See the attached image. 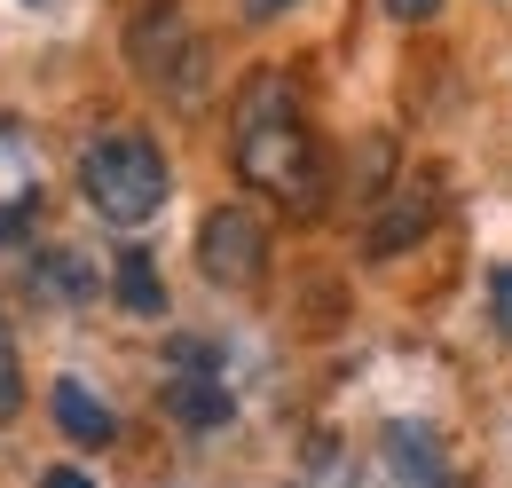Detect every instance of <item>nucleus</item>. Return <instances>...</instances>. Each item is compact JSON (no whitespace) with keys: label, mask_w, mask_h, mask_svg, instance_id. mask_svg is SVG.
Here are the masks:
<instances>
[{"label":"nucleus","mask_w":512,"mask_h":488,"mask_svg":"<svg viewBox=\"0 0 512 488\" xmlns=\"http://www.w3.org/2000/svg\"><path fill=\"white\" fill-rule=\"evenodd\" d=\"M386 16H402V24H426V16H442V0H386Z\"/></svg>","instance_id":"obj_14"},{"label":"nucleus","mask_w":512,"mask_h":488,"mask_svg":"<svg viewBox=\"0 0 512 488\" xmlns=\"http://www.w3.org/2000/svg\"><path fill=\"white\" fill-rule=\"evenodd\" d=\"M48 402H56V426H64L71 441H87V449H103V441L119 433V418L103 410V394H95L87 378H56V394H48Z\"/></svg>","instance_id":"obj_6"},{"label":"nucleus","mask_w":512,"mask_h":488,"mask_svg":"<svg viewBox=\"0 0 512 488\" xmlns=\"http://www.w3.org/2000/svg\"><path fill=\"white\" fill-rule=\"evenodd\" d=\"M166 410H174V426L190 433H213L229 426V386H221V355L205 347V339H174V370H166Z\"/></svg>","instance_id":"obj_4"},{"label":"nucleus","mask_w":512,"mask_h":488,"mask_svg":"<svg viewBox=\"0 0 512 488\" xmlns=\"http://www.w3.org/2000/svg\"><path fill=\"white\" fill-rule=\"evenodd\" d=\"M134 63H142V79H158V95H174L182 111H197L205 79H197V32L182 16H150L142 40H134Z\"/></svg>","instance_id":"obj_5"},{"label":"nucleus","mask_w":512,"mask_h":488,"mask_svg":"<svg viewBox=\"0 0 512 488\" xmlns=\"http://www.w3.org/2000/svg\"><path fill=\"white\" fill-rule=\"evenodd\" d=\"M32 158H24V142H16V134H8V126H0V213H24V205H32Z\"/></svg>","instance_id":"obj_10"},{"label":"nucleus","mask_w":512,"mask_h":488,"mask_svg":"<svg viewBox=\"0 0 512 488\" xmlns=\"http://www.w3.org/2000/svg\"><path fill=\"white\" fill-rule=\"evenodd\" d=\"M79 182H87V197H95L103 221L142 229V221H158V205H166V158H158L142 134H103V142H87Z\"/></svg>","instance_id":"obj_2"},{"label":"nucleus","mask_w":512,"mask_h":488,"mask_svg":"<svg viewBox=\"0 0 512 488\" xmlns=\"http://www.w3.org/2000/svg\"><path fill=\"white\" fill-rule=\"evenodd\" d=\"M24 276H32V292L48 307H71V300H87L95 292V268L79 260V252H32L24 260Z\"/></svg>","instance_id":"obj_8"},{"label":"nucleus","mask_w":512,"mask_h":488,"mask_svg":"<svg viewBox=\"0 0 512 488\" xmlns=\"http://www.w3.org/2000/svg\"><path fill=\"white\" fill-rule=\"evenodd\" d=\"M111 276H119V307H134V315H158V307H166V284H158V268H150V252H142V244L119 252V268H111Z\"/></svg>","instance_id":"obj_9"},{"label":"nucleus","mask_w":512,"mask_h":488,"mask_svg":"<svg viewBox=\"0 0 512 488\" xmlns=\"http://www.w3.org/2000/svg\"><path fill=\"white\" fill-rule=\"evenodd\" d=\"M489 315H497V331L512 339V268H497V276H489Z\"/></svg>","instance_id":"obj_13"},{"label":"nucleus","mask_w":512,"mask_h":488,"mask_svg":"<svg viewBox=\"0 0 512 488\" xmlns=\"http://www.w3.org/2000/svg\"><path fill=\"white\" fill-rule=\"evenodd\" d=\"M426 205H434V189L418 182L402 205H394V213H386V229H371V252H394L402 237H418V229H426Z\"/></svg>","instance_id":"obj_11"},{"label":"nucleus","mask_w":512,"mask_h":488,"mask_svg":"<svg viewBox=\"0 0 512 488\" xmlns=\"http://www.w3.org/2000/svg\"><path fill=\"white\" fill-rule=\"evenodd\" d=\"M16 394H24V378H16V339H8V323H0V426L16 418Z\"/></svg>","instance_id":"obj_12"},{"label":"nucleus","mask_w":512,"mask_h":488,"mask_svg":"<svg viewBox=\"0 0 512 488\" xmlns=\"http://www.w3.org/2000/svg\"><path fill=\"white\" fill-rule=\"evenodd\" d=\"M386 465L402 473L410 488H449V465H442V441L426 426H386Z\"/></svg>","instance_id":"obj_7"},{"label":"nucleus","mask_w":512,"mask_h":488,"mask_svg":"<svg viewBox=\"0 0 512 488\" xmlns=\"http://www.w3.org/2000/svg\"><path fill=\"white\" fill-rule=\"evenodd\" d=\"M284 8H292V0H245V16H253V24H268V16H284Z\"/></svg>","instance_id":"obj_16"},{"label":"nucleus","mask_w":512,"mask_h":488,"mask_svg":"<svg viewBox=\"0 0 512 488\" xmlns=\"http://www.w3.org/2000/svg\"><path fill=\"white\" fill-rule=\"evenodd\" d=\"M197 268H205L213 284H229V292L260 284V268H268V229H260L245 205H213V213L197 221Z\"/></svg>","instance_id":"obj_3"},{"label":"nucleus","mask_w":512,"mask_h":488,"mask_svg":"<svg viewBox=\"0 0 512 488\" xmlns=\"http://www.w3.org/2000/svg\"><path fill=\"white\" fill-rule=\"evenodd\" d=\"M229 134H237V174L284 205H308L316 197V134L300 126V103H292V79L284 71H253L237 111H229Z\"/></svg>","instance_id":"obj_1"},{"label":"nucleus","mask_w":512,"mask_h":488,"mask_svg":"<svg viewBox=\"0 0 512 488\" xmlns=\"http://www.w3.org/2000/svg\"><path fill=\"white\" fill-rule=\"evenodd\" d=\"M40 488H95V481H87L79 465H56V473H40Z\"/></svg>","instance_id":"obj_15"}]
</instances>
